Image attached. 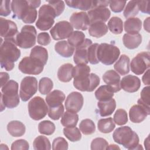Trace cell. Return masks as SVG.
<instances>
[{"label": "cell", "instance_id": "obj_1", "mask_svg": "<svg viewBox=\"0 0 150 150\" xmlns=\"http://www.w3.org/2000/svg\"><path fill=\"white\" fill-rule=\"evenodd\" d=\"M90 72V67L86 64H79L73 68V85L76 89L81 91L91 92L99 85L100 77Z\"/></svg>", "mask_w": 150, "mask_h": 150}, {"label": "cell", "instance_id": "obj_2", "mask_svg": "<svg viewBox=\"0 0 150 150\" xmlns=\"http://www.w3.org/2000/svg\"><path fill=\"white\" fill-rule=\"evenodd\" d=\"M41 4L40 1L14 0L11 2L13 17L21 19L25 23H33L36 21L38 12L36 8Z\"/></svg>", "mask_w": 150, "mask_h": 150}, {"label": "cell", "instance_id": "obj_3", "mask_svg": "<svg viewBox=\"0 0 150 150\" xmlns=\"http://www.w3.org/2000/svg\"><path fill=\"white\" fill-rule=\"evenodd\" d=\"M17 46L14 42L9 40H4L1 43V66L7 71H11L14 68V63L21 56V50Z\"/></svg>", "mask_w": 150, "mask_h": 150}, {"label": "cell", "instance_id": "obj_4", "mask_svg": "<svg viewBox=\"0 0 150 150\" xmlns=\"http://www.w3.org/2000/svg\"><path fill=\"white\" fill-rule=\"evenodd\" d=\"M114 141L122 145L128 149H142L139 144V137L137 134L128 126H123L117 128L112 134Z\"/></svg>", "mask_w": 150, "mask_h": 150}, {"label": "cell", "instance_id": "obj_5", "mask_svg": "<svg viewBox=\"0 0 150 150\" xmlns=\"http://www.w3.org/2000/svg\"><path fill=\"white\" fill-rule=\"evenodd\" d=\"M18 94V83L15 80H9L2 87L1 93V111L4 110V107L13 108L19 104Z\"/></svg>", "mask_w": 150, "mask_h": 150}, {"label": "cell", "instance_id": "obj_6", "mask_svg": "<svg viewBox=\"0 0 150 150\" xmlns=\"http://www.w3.org/2000/svg\"><path fill=\"white\" fill-rule=\"evenodd\" d=\"M120 54V50L116 46L105 43L98 45L97 57L99 62L105 65L112 64L116 62Z\"/></svg>", "mask_w": 150, "mask_h": 150}, {"label": "cell", "instance_id": "obj_7", "mask_svg": "<svg viewBox=\"0 0 150 150\" xmlns=\"http://www.w3.org/2000/svg\"><path fill=\"white\" fill-rule=\"evenodd\" d=\"M56 17V12L49 4L43 5L39 10L38 19L36 26L41 30H47L52 28Z\"/></svg>", "mask_w": 150, "mask_h": 150}, {"label": "cell", "instance_id": "obj_8", "mask_svg": "<svg viewBox=\"0 0 150 150\" xmlns=\"http://www.w3.org/2000/svg\"><path fill=\"white\" fill-rule=\"evenodd\" d=\"M36 38L37 32L35 28L32 25H26L22 28L21 32L17 35L15 42L21 48L29 49L35 45Z\"/></svg>", "mask_w": 150, "mask_h": 150}, {"label": "cell", "instance_id": "obj_9", "mask_svg": "<svg viewBox=\"0 0 150 150\" xmlns=\"http://www.w3.org/2000/svg\"><path fill=\"white\" fill-rule=\"evenodd\" d=\"M28 107L30 117L36 121L43 118L49 111L47 104L39 96H36L32 98L28 103Z\"/></svg>", "mask_w": 150, "mask_h": 150}, {"label": "cell", "instance_id": "obj_10", "mask_svg": "<svg viewBox=\"0 0 150 150\" xmlns=\"http://www.w3.org/2000/svg\"><path fill=\"white\" fill-rule=\"evenodd\" d=\"M44 66L45 64L40 60L30 56H26L19 62L18 69L24 74L38 75L43 71Z\"/></svg>", "mask_w": 150, "mask_h": 150}, {"label": "cell", "instance_id": "obj_11", "mask_svg": "<svg viewBox=\"0 0 150 150\" xmlns=\"http://www.w3.org/2000/svg\"><path fill=\"white\" fill-rule=\"evenodd\" d=\"M38 91V80L35 77H24L20 85L19 96L23 101H28Z\"/></svg>", "mask_w": 150, "mask_h": 150}, {"label": "cell", "instance_id": "obj_12", "mask_svg": "<svg viewBox=\"0 0 150 150\" xmlns=\"http://www.w3.org/2000/svg\"><path fill=\"white\" fill-rule=\"evenodd\" d=\"M150 54L149 52H142L132 59L130 64L131 71L137 75L143 74L150 66Z\"/></svg>", "mask_w": 150, "mask_h": 150}, {"label": "cell", "instance_id": "obj_13", "mask_svg": "<svg viewBox=\"0 0 150 150\" xmlns=\"http://www.w3.org/2000/svg\"><path fill=\"white\" fill-rule=\"evenodd\" d=\"M73 32V28L67 21H62L55 24L50 30L52 38L55 40L68 38Z\"/></svg>", "mask_w": 150, "mask_h": 150}, {"label": "cell", "instance_id": "obj_14", "mask_svg": "<svg viewBox=\"0 0 150 150\" xmlns=\"http://www.w3.org/2000/svg\"><path fill=\"white\" fill-rule=\"evenodd\" d=\"M0 23L1 36L4 38L5 40H12L16 43V37L19 33L16 23L3 18H0Z\"/></svg>", "mask_w": 150, "mask_h": 150}, {"label": "cell", "instance_id": "obj_15", "mask_svg": "<svg viewBox=\"0 0 150 150\" xmlns=\"http://www.w3.org/2000/svg\"><path fill=\"white\" fill-rule=\"evenodd\" d=\"M84 98L82 94L77 91L70 93L65 101V108L68 111L78 112L83 107Z\"/></svg>", "mask_w": 150, "mask_h": 150}, {"label": "cell", "instance_id": "obj_16", "mask_svg": "<svg viewBox=\"0 0 150 150\" xmlns=\"http://www.w3.org/2000/svg\"><path fill=\"white\" fill-rule=\"evenodd\" d=\"M70 23L73 28L82 30H87L90 25L88 14L85 12L73 13L70 18Z\"/></svg>", "mask_w": 150, "mask_h": 150}, {"label": "cell", "instance_id": "obj_17", "mask_svg": "<svg viewBox=\"0 0 150 150\" xmlns=\"http://www.w3.org/2000/svg\"><path fill=\"white\" fill-rule=\"evenodd\" d=\"M92 40L90 39H85L83 43L77 47L75 50V53L73 56L74 62L76 64H87L88 60V48L91 45Z\"/></svg>", "mask_w": 150, "mask_h": 150}, {"label": "cell", "instance_id": "obj_18", "mask_svg": "<svg viewBox=\"0 0 150 150\" xmlns=\"http://www.w3.org/2000/svg\"><path fill=\"white\" fill-rule=\"evenodd\" d=\"M150 114V110L141 104H135L131 107L129 111V117L131 122L140 123Z\"/></svg>", "mask_w": 150, "mask_h": 150}, {"label": "cell", "instance_id": "obj_19", "mask_svg": "<svg viewBox=\"0 0 150 150\" xmlns=\"http://www.w3.org/2000/svg\"><path fill=\"white\" fill-rule=\"evenodd\" d=\"M90 24L96 22H105L111 15L110 9L105 7H98L91 9L87 12Z\"/></svg>", "mask_w": 150, "mask_h": 150}, {"label": "cell", "instance_id": "obj_20", "mask_svg": "<svg viewBox=\"0 0 150 150\" xmlns=\"http://www.w3.org/2000/svg\"><path fill=\"white\" fill-rule=\"evenodd\" d=\"M121 88L128 93L137 91L141 87V80L137 76L127 75L120 81Z\"/></svg>", "mask_w": 150, "mask_h": 150}, {"label": "cell", "instance_id": "obj_21", "mask_svg": "<svg viewBox=\"0 0 150 150\" xmlns=\"http://www.w3.org/2000/svg\"><path fill=\"white\" fill-rule=\"evenodd\" d=\"M103 80L105 83L112 89L114 93H117L121 90V78L116 71L112 70L107 71L103 76Z\"/></svg>", "mask_w": 150, "mask_h": 150}, {"label": "cell", "instance_id": "obj_22", "mask_svg": "<svg viewBox=\"0 0 150 150\" xmlns=\"http://www.w3.org/2000/svg\"><path fill=\"white\" fill-rule=\"evenodd\" d=\"M66 98L64 93L59 90H54L47 94L46 101L48 107H54L61 105Z\"/></svg>", "mask_w": 150, "mask_h": 150}, {"label": "cell", "instance_id": "obj_23", "mask_svg": "<svg viewBox=\"0 0 150 150\" xmlns=\"http://www.w3.org/2000/svg\"><path fill=\"white\" fill-rule=\"evenodd\" d=\"M99 113L101 117H107L111 115L116 108V102L114 98L107 101H99L97 103Z\"/></svg>", "mask_w": 150, "mask_h": 150}, {"label": "cell", "instance_id": "obj_24", "mask_svg": "<svg viewBox=\"0 0 150 150\" xmlns=\"http://www.w3.org/2000/svg\"><path fill=\"white\" fill-rule=\"evenodd\" d=\"M55 51L64 57H71L74 52L75 48L66 40H61L57 42L54 45Z\"/></svg>", "mask_w": 150, "mask_h": 150}, {"label": "cell", "instance_id": "obj_25", "mask_svg": "<svg viewBox=\"0 0 150 150\" xmlns=\"http://www.w3.org/2000/svg\"><path fill=\"white\" fill-rule=\"evenodd\" d=\"M124 45L129 49L137 48L142 42V36L141 34H128L125 33L122 37Z\"/></svg>", "mask_w": 150, "mask_h": 150}, {"label": "cell", "instance_id": "obj_26", "mask_svg": "<svg viewBox=\"0 0 150 150\" xmlns=\"http://www.w3.org/2000/svg\"><path fill=\"white\" fill-rule=\"evenodd\" d=\"M108 27L104 22H96L90 24L88 28L89 35L95 38H101L108 32Z\"/></svg>", "mask_w": 150, "mask_h": 150}, {"label": "cell", "instance_id": "obj_27", "mask_svg": "<svg viewBox=\"0 0 150 150\" xmlns=\"http://www.w3.org/2000/svg\"><path fill=\"white\" fill-rule=\"evenodd\" d=\"M73 66L70 63H66L62 65L57 71L58 79L63 83H67L71 81L73 78Z\"/></svg>", "mask_w": 150, "mask_h": 150}, {"label": "cell", "instance_id": "obj_28", "mask_svg": "<svg viewBox=\"0 0 150 150\" xmlns=\"http://www.w3.org/2000/svg\"><path fill=\"white\" fill-rule=\"evenodd\" d=\"M142 22L138 18H130L124 22V30L128 34H137L141 30Z\"/></svg>", "mask_w": 150, "mask_h": 150}, {"label": "cell", "instance_id": "obj_29", "mask_svg": "<svg viewBox=\"0 0 150 150\" xmlns=\"http://www.w3.org/2000/svg\"><path fill=\"white\" fill-rule=\"evenodd\" d=\"M8 132L14 137H19L24 135L26 128L25 125L21 121L14 120L9 122L7 125Z\"/></svg>", "mask_w": 150, "mask_h": 150}, {"label": "cell", "instance_id": "obj_30", "mask_svg": "<svg viewBox=\"0 0 150 150\" xmlns=\"http://www.w3.org/2000/svg\"><path fill=\"white\" fill-rule=\"evenodd\" d=\"M130 59L125 54H122L117 62L115 63L114 67L117 72L121 75H125L129 72Z\"/></svg>", "mask_w": 150, "mask_h": 150}, {"label": "cell", "instance_id": "obj_31", "mask_svg": "<svg viewBox=\"0 0 150 150\" xmlns=\"http://www.w3.org/2000/svg\"><path fill=\"white\" fill-rule=\"evenodd\" d=\"M112 89L108 85L100 86L95 91V97L98 101H107L112 98L114 96Z\"/></svg>", "mask_w": 150, "mask_h": 150}, {"label": "cell", "instance_id": "obj_32", "mask_svg": "<svg viewBox=\"0 0 150 150\" xmlns=\"http://www.w3.org/2000/svg\"><path fill=\"white\" fill-rule=\"evenodd\" d=\"M79 121V115L77 114L70 111H66L63 113L60 122L65 127H76Z\"/></svg>", "mask_w": 150, "mask_h": 150}, {"label": "cell", "instance_id": "obj_33", "mask_svg": "<svg viewBox=\"0 0 150 150\" xmlns=\"http://www.w3.org/2000/svg\"><path fill=\"white\" fill-rule=\"evenodd\" d=\"M65 2L69 7L79 9L82 11L90 10L93 8V1L91 0L66 1Z\"/></svg>", "mask_w": 150, "mask_h": 150}, {"label": "cell", "instance_id": "obj_34", "mask_svg": "<svg viewBox=\"0 0 150 150\" xmlns=\"http://www.w3.org/2000/svg\"><path fill=\"white\" fill-rule=\"evenodd\" d=\"M30 56L40 60L45 65L48 60L47 50L42 46H36L32 49Z\"/></svg>", "mask_w": 150, "mask_h": 150}, {"label": "cell", "instance_id": "obj_35", "mask_svg": "<svg viewBox=\"0 0 150 150\" xmlns=\"http://www.w3.org/2000/svg\"><path fill=\"white\" fill-rule=\"evenodd\" d=\"M98 130L102 133H110L112 132L115 127L114 120L111 117L102 118L98 120L97 123Z\"/></svg>", "mask_w": 150, "mask_h": 150}, {"label": "cell", "instance_id": "obj_36", "mask_svg": "<svg viewBox=\"0 0 150 150\" xmlns=\"http://www.w3.org/2000/svg\"><path fill=\"white\" fill-rule=\"evenodd\" d=\"M108 29L115 35H120L123 31L122 19L117 16L112 17L108 22Z\"/></svg>", "mask_w": 150, "mask_h": 150}, {"label": "cell", "instance_id": "obj_37", "mask_svg": "<svg viewBox=\"0 0 150 150\" xmlns=\"http://www.w3.org/2000/svg\"><path fill=\"white\" fill-rule=\"evenodd\" d=\"M33 146L35 150H50L51 149L49 139L43 135H39L35 139Z\"/></svg>", "mask_w": 150, "mask_h": 150}, {"label": "cell", "instance_id": "obj_38", "mask_svg": "<svg viewBox=\"0 0 150 150\" xmlns=\"http://www.w3.org/2000/svg\"><path fill=\"white\" fill-rule=\"evenodd\" d=\"M55 129L54 124L49 120L42 121L38 124V131L43 135H50L54 133Z\"/></svg>", "mask_w": 150, "mask_h": 150}, {"label": "cell", "instance_id": "obj_39", "mask_svg": "<svg viewBox=\"0 0 150 150\" xmlns=\"http://www.w3.org/2000/svg\"><path fill=\"white\" fill-rule=\"evenodd\" d=\"M85 40V35L81 31H73L67 38V42L74 48L81 45Z\"/></svg>", "mask_w": 150, "mask_h": 150}, {"label": "cell", "instance_id": "obj_40", "mask_svg": "<svg viewBox=\"0 0 150 150\" xmlns=\"http://www.w3.org/2000/svg\"><path fill=\"white\" fill-rule=\"evenodd\" d=\"M79 128L80 131L84 135H91L96 131V125L94 122L90 119L83 120L80 124Z\"/></svg>", "mask_w": 150, "mask_h": 150}, {"label": "cell", "instance_id": "obj_41", "mask_svg": "<svg viewBox=\"0 0 150 150\" xmlns=\"http://www.w3.org/2000/svg\"><path fill=\"white\" fill-rule=\"evenodd\" d=\"M63 134L71 142L80 141L81 138V134L78 128L65 127L63 129Z\"/></svg>", "mask_w": 150, "mask_h": 150}, {"label": "cell", "instance_id": "obj_42", "mask_svg": "<svg viewBox=\"0 0 150 150\" xmlns=\"http://www.w3.org/2000/svg\"><path fill=\"white\" fill-rule=\"evenodd\" d=\"M139 12L137 1H130L127 4L124 10V16L125 18H134Z\"/></svg>", "mask_w": 150, "mask_h": 150}, {"label": "cell", "instance_id": "obj_43", "mask_svg": "<svg viewBox=\"0 0 150 150\" xmlns=\"http://www.w3.org/2000/svg\"><path fill=\"white\" fill-rule=\"evenodd\" d=\"M53 87V83L49 77H42L39 82V91L43 95L49 94Z\"/></svg>", "mask_w": 150, "mask_h": 150}, {"label": "cell", "instance_id": "obj_44", "mask_svg": "<svg viewBox=\"0 0 150 150\" xmlns=\"http://www.w3.org/2000/svg\"><path fill=\"white\" fill-rule=\"evenodd\" d=\"M114 122L118 125H123L128 122V115L124 109H118L113 117Z\"/></svg>", "mask_w": 150, "mask_h": 150}, {"label": "cell", "instance_id": "obj_45", "mask_svg": "<svg viewBox=\"0 0 150 150\" xmlns=\"http://www.w3.org/2000/svg\"><path fill=\"white\" fill-rule=\"evenodd\" d=\"M64 108L62 104L56 107H49L48 115L53 120H58L62 117L64 113Z\"/></svg>", "mask_w": 150, "mask_h": 150}, {"label": "cell", "instance_id": "obj_46", "mask_svg": "<svg viewBox=\"0 0 150 150\" xmlns=\"http://www.w3.org/2000/svg\"><path fill=\"white\" fill-rule=\"evenodd\" d=\"M141 98L138 100L137 103L145 107V108L149 109V86L145 87L142 90L140 94Z\"/></svg>", "mask_w": 150, "mask_h": 150}, {"label": "cell", "instance_id": "obj_47", "mask_svg": "<svg viewBox=\"0 0 150 150\" xmlns=\"http://www.w3.org/2000/svg\"><path fill=\"white\" fill-rule=\"evenodd\" d=\"M98 45V43H94L88 48V60L92 64H96L100 62L97 57V50Z\"/></svg>", "mask_w": 150, "mask_h": 150}, {"label": "cell", "instance_id": "obj_48", "mask_svg": "<svg viewBox=\"0 0 150 150\" xmlns=\"http://www.w3.org/2000/svg\"><path fill=\"white\" fill-rule=\"evenodd\" d=\"M108 146V142L103 138H94L91 143V150H99V149H107Z\"/></svg>", "mask_w": 150, "mask_h": 150}, {"label": "cell", "instance_id": "obj_49", "mask_svg": "<svg viewBox=\"0 0 150 150\" xmlns=\"http://www.w3.org/2000/svg\"><path fill=\"white\" fill-rule=\"evenodd\" d=\"M68 142L63 137H57L55 138L52 143V149H67Z\"/></svg>", "mask_w": 150, "mask_h": 150}, {"label": "cell", "instance_id": "obj_50", "mask_svg": "<svg viewBox=\"0 0 150 150\" xmlns=\"http://www.w3.org/2000/svg\"><path fill=\"white\" fill-rule=\"evenodd\" d=\"M47 2L54 9L56 17L61 15L65 8L64 2L63 1H47Z\"/></svg>", "mask_w": 150, "mask_h": 150}, {"label": "cell", "instance_id": "obj_51", "mask_svg": "<svg viewBox=\"0 0 150 150\" xmlns=\"http://www.w3.org/2000/svg\"><path fill=\"white\" fill-rule=\"evenodd\" d=\"M126 4L125 1H109V5L111 11L115 13L121 12Z\"/></svg>", "mask_w": 150, "mask_h": 150}, {"label": "cell", "instance_id": "obj_52", "mask_svg": "<svg viewBox=\"0 0 150 150\" xmlns=\"http://www.w3.org/2000/svg\"><path fill=\"white\" fill-rule=\"evenodd\" d=\"M29 148V143L27 141L23 139H18L14 141L11 145V149L12 150H18V149H22V150H28Z\"/></svg>", "mask_w": 150, "mask_h": 150}, {"label": "cell", "instance_id": "obj_53", "mask_svg": "<svg viewBox=\"0 0 150 150\" xmlns=\"http://www.w3.org/2000/svg\"><path fill=\"white\" fill-rule=\"evenodd\" d=\"M11 1H2L0 6V15L3 16H7L11 14V9L10 5Z\"/></svg>", "mask_w": 150, "mask_h": 150}, {"label": "cell", "instance_id": "obj_54", "mask_svg": "<svg viewBox=\"0 0 150 150\" xmlns=\"http://www.w3.org/2000/svg\"><path fill=\"white\" fill-rule=\"evenodd\" d=\"M38 43L42 46L48 45L51 42V38L49 34L47 32L39 33L37 37Z\"/></svg>", "mask_w": 150, "mask_h": 150}, {"label": "cell", "instance_id": "obj_55", "mask_svg": "<svg viewBox=\"0 0 150 150\" xmlns=\"http://www.w3.org/2000/svg\"><path fill=\"white\" fill-rule=\"evenodd\" d=\"M139 11L144 13L149 14V1H137Z\"/></svg>", "mask_w": 150, "mask_h": 150}, {"label": "cell", "instance_id": "obj_56", "mask_svg": "<svg viewBox=\"0 0 150 150\" xmlns=\"http://www.w3.org/2000/svg\"><path fill=\"white\" fill-rule=\"evenodd\" d=\"M1 86L2 87L8 81L9 79V76L8 73L6 72H1Z\"/></svg>", "mask_w": 150, "mask_h": 150}, {"label": "cell", "instance_id": "obj_57", "mask_svg": "<svg viewBox=\"0 0 150 150\" xmlns=\"http://www.w3.org/2000/svg\"><path fill=\"white\" fill-rule=\"evenodd\" d=\"M143 83L145 85H149V69H148L142 77Z\"/></svg>", "mask_w": 150, "mask_h": 150}, {"label": "cell", "instance_id": "obj_58", "mask_svg": "<svg viewBox=\"0 0 150 150\" xmlns=\"http://www.w3.org/2000/svg\"><path fill=\"white\" fill-rule=\"evenodd\" d=\"M149 19L150 18L148 17L146 18V20L144 21V29L145 30H146L148 32H149Z\"/></svg>", "mask_w": 150, "mask_h": 150}, {"label": "cell", "instance_id": "obj_59", "mask_svg": "<svg viewBox=\"0 0 150 150\" xmlns=\"http://www.w3.org/2000/svg\"><path fill=\"white\" fill-rule=\"evenodd\" d=\"M120 149V147H118L117 145H115V144H111V145H110L107 146V149Z\"/></svg>", "mask_w": 150, "mask_h": 150}]
</instances>
